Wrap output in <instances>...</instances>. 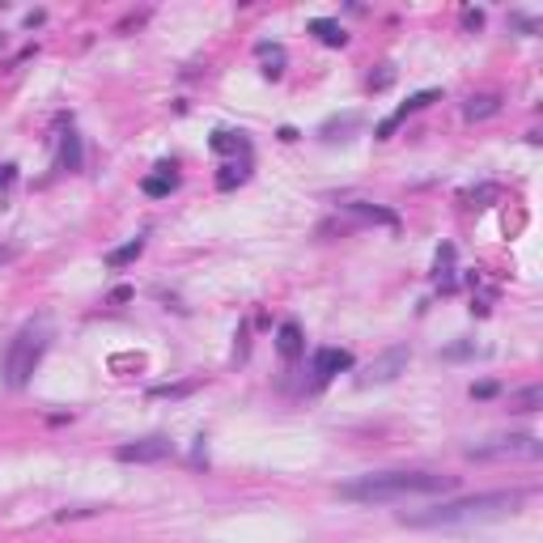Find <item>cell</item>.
<instances>
[{"instance_id": "6da1fadb", "label": "cell", "mask_w": 543, "mask_h": 543, "mask_svg": "<svg viewBox=\"0 0 543 543\" xmlns=\"http://www.w3.org/2000/svg\"><path fill=\"white\" fill-rule=\"evenodd\" d=\"M433 493H454V476H442V471H374V476H357L349 484H340V496L357 501V505H391V501Z\"/></svg>"}, {"instance_id": "7a4b0ae2", "label": "cell", "mask_w": 543, "mask_h": 543, "mask_svg": "<svg viewBox=\"0 0 543 543\" xmlns=\"http://www.w3.org/2000/svg\"><path fill=\"white\" fill-rule=\"evenodd\" d=\"M527 501L522 488L510 493H479V496H463V501H446V505H429L420 513H403V527H476V522H496V518H510L518 513V505Z\"/></svg>"}, {"instance_id": "3957f363", "label": "cell", "mask_w": 543, "mask_h": 543, "mask_svg": "<svg viewBox=\"0 0 543 543\" xmlns=\"http://www.w3.org/2000/svg\"><path fill=\"white\" fill-rule=\"evenodd\" d=\"M47 344H51V327H47V323H43V319L26 323V327L9 340V352H4V383L13 386V391H22V386L30 383V374L39 369Z\"/></svg>"}, {"instance_id": "277c9868", "label": "cell", "mask_w": 543, "mask_h": 543, "mask_svg": "<svg viewBox=\"0 0 543 543\" xmlns=\"http://www.w3.org/2000/svg\"><path fill=\"white\" fill-rule=\"evenodd\" d=\"M543 442L530 437V433H505V437H488L479 446H467V459H479V463H505V459H539Z\"/></svg>"}, {"instance_id": "5b68a950", "label": "cell", "mask_w": 543, "mask_h": 543, "mask_svg": "<svg viewBox=\"0 0 543 543\" xmlns=\"http://www.w3.org/2000/svg\"><path fill=\"white\" fill-rule=\"evenodd\" d=\"M408 361H412V352L403 349V344H395V349H386L378 361H369V369L357 378L361 386H383V383H395L403 369H408Z\"/></svg>"}, {"instance_id": "8992f818", "label": "cell", "mask_w": 543, "mask_h": 543, "mask_svg": "<svg viewBox=\"0 0 543 543\" xmlns=\"http://www.w3.org/2000/svg\"><path fill=\"white\" fill-rule=\"evenodd\" d=\"M170 454H175L170 437H141V442H128V446L115 450L119 463H161V459H170Z\"/></svg>"}, {"instance_id": "52a82bcc", "label": "cell", "mask_w": 543, "mask_h": 543, "mask_svg": "<svg viewBox=\"0 0 543 543\" xmlns=\"http://www.w3.org/2000/svg\"><path fill=\"white\" fill-rule=\"evenodd\" d=\"M344 369H352V352H344V349H319L315 352V361H310V374H315L319 383L336 378V374H344Z\"/></svg>"}, {"instance_id": "ba28073f", "label": "cell", "mask_w": 543, "mask_h": 543, "mask_svg": "<svg viewBox=\"0 0 543 543\" xmlns=\"http://www.w3.org/2000/svg\"><path fill=\"white\" fill-rule=\"evenodd\" d=\"M437 98H442V90H420V94H412V98H408V102H403V107H400V111L391 115V119H386V124H378V136H383V141H386V136H391V132L400 128V124H403V119H408V115H412V111H420V107H429V102H437Z\"/></svg>"}, {"instance_id": "9c48e42d", "label": "cell", "mask_w": 543, "mask_h": 543, "mask_svg": "<svg viewBox=\"0 0 543 543\" xmlns=\"http://www.w3.org/2000/svg\"><path fill=\"white\" fill-rule=\"evenodd\" d=\"M310 34H315L319 43H327V47H344V43H349L344 26H340V22H332V17H315V22H310Z\"/></svg>"}, {"instance_id": "30bf717a", "label": "cell", "mask_w": 543, "mask_h": 543, "mask_svg": "<svg viewBox=\"0 0 543 543\" xmlns=\"http://www.w3.org/2000/svg\"><path fill=\"white\" fill-rule=\"evenodd\" d=\"M276 349H280V357H302L306 349V340H302V327L297 323H280V332H276Z\"/></svg>"}, {"instance_id": "8fae6325", "label": "cell", "mask_w": 543, "mask_h": 543, "mask_svg": "<svg viewBox=\"0 0 543 543\" xmlns=\"http://www.w3.org/2000/svg\"><path fill=\"white\" fill-rule=\"evenodd\" d=\"M158 170H161V175H153V178H144V183H141L144 195H170V192H175L178 178L170 175V170H175V161H161Z\"/></svg>"}, {"instance_id": "7c38bea8", "label": "cell", "mask_w": 543, "mask_h": 543, "mask_svg": "<svg viewBox=\"0 0 543 543\" xmlns=\"http://www.w3.org/2000/svg\"><path fill=\"white\" fill-rule=\"evenodd\" d=\"M496 111H501V98H496V94H479V98H471V102L463 107L467 119H488V115H496Z\"/></svg>"}, {"instance_id": "4fadbf2b", "label": "cell", "mask_w": 543, "mask_h": 543, "mask_svg": "<svg viewBox=\"0 0 543 543\" xmlns=\"http://www.w3.org/2000/svg\"><path fill=\"white\" fill-rule=\"evenodd\" d=\"M539 403H543V391H539V386H522V391H513V395H510V408H513V412H539Z\"/></svg>"}, {"instance_id": "5bb4252c", "label": "cell", "mask_w": 543, "mask_h": 543, "mask_svg": "<svg viewBox=\"0 0 543 543\" xmlns=\"http://www.w3.org/2000/svg\"><path fill=\"white\" fill-rule=\"evenodd\" d=\"M255 56L263 60V65H268V68H263L268 77H280V68H285V47H272V43H259Z\"/></svg>"}, {"instance_id": "9a60e30c", "label": "cell", "mask_w": 543, "mask_h": 543, "mask_svg": "<svg viewBox=\"0 0 543 543\" xmlns=\"http://www.w3.org/2000/svg\"><path fill=\"white\" fill-rule=\"evenodd\" d=\"M212 149L217 153H246V141H242L238 132H217L212 136Z\"/></svg>"}, {"instance_id": "2e32d148", "label": "cell", "mask_w": 543, "mask_h": 543, "mask_svg": "<svg viewBox=\"0 0 543 543\" xmlns=\"http://www.w3.org/2000/svg\"><path fill=\"white\" fill-rule=\"evenodd\" d=\"M144 251V242L141 238H132L128 246H119V251H111V255H107V263H111V268H124V263H132V259L141 255Z\"/></svg>"}, {"instance_id": "e0dca14e", "label": "cell", "mask_w": 543, "mask_h": 543, "mask_svg": "<svg viewBox=\"0 0 543 543\" xmlns=\"http://www.w3.org/2000/svg\"><path fill=\"white\" fill-rule=\"evenodd\" d=\"M60 161H65L68 170H81V141H77V132H68V136H65V149H60Z\"/></svg>"}, {"instance_id": "ac0fdd59", "label": "cell", "mask_w": 543, "mask_h": 543, "mask_svg": "<svg viewBox=\"0 0 543 543\" xmlns=\"http://www.w3.org/2000/svg\"><path fill=\"white\" fill-rule=\"evenodd\" d=\"M149 395H153V400H178V395H192V383H183V386H153Z\"/></svg>"}, {"instance_id": "d6986e66", "label": "cell", "mask_w": 543, "mask_h": 543, "mask_svg": "<svg viewBox=\"0 0 543 543\" xmlns=\"http://www.w3.org/2000/svg\"><path fill=\"white\" fill-rule=\"evenodd\" d=\"M242 178H246V166H225V175L217 178V187H221V192H229V187H234V183H242Z\"/></svg>"}, {"instance_id": "ffe728a7", "label": "cell", "mask_w": 543, "mask_h": 543, "mask_svg": "<svg viewBox=\"0 0 543 543\" xmlns=\"http://www.w3.org/2000/svg\"><path fill=\"white\" fill-rule=\"evenodd\" d=\"M471 352H476V344H454V349H446L442 357H446V361H459V357H471Z\"/></svg>"}, {"instance_id": "44dd1931", "label": "cell", "mask_w": 543, "mask_h": 543, "mask_svg": "<svg viewBox=\"0 0 543 543\" xmlns=\"http://www.w3.org/2000/svg\"><path fill=\"white\" fill-rule=\"evenodd\" d=\"M463 26H467V30H479V26H484V13H479V9H467V13H463Z\"/></svg>"}, {"instance_id": "7402d4cb", "label": "cell", "mask_w": 543, "mask_h": 543, "mask_svg": "<svg viewBox=\"0 0 543 543\" xmlns=\"http://www.w3.org/2000/svg\"><path fill=\"white\" fill-rule=\"evenodd\" d=\"M471 395H476V400H488V395H496V386H493V383H484V386H471Z\"/></svg>"}, {"instance_id": "603a6c76", "label": "cell", "mask_w": 543, "mask_h": 543, "mask_svg": "<svg viewBox=\"0 0 543 543\" xmlns=\"http://www.w3.org/2000/svg\"><path fill=\"white\" fill-rule=\"evenodd\" d=\"M17 259V246H0V263H13Z\"/></svg>"}, {"instance_id": "cb8c5ba5", "label": "cell", "mask_w": 543, "mask_h": 543, "mask_svg": "<svg viewBox=\"0 0 543 543\" xmlns=\"http://www.w3.org/2000/svg\"><path fill=\"white\" fill-rule=\"evenodd\" d=\"M4 183H13V166H0V187Z\"/></svg>"}, {"instance_id": "d4e9b609", "label": "cell", "mask_w": 543, "mask_h": 543, "mask_svg": "<svg viewBox=\"0 0 543 543\" xmlns=\"http://www.w3.org/2000/svg\"><path fill=\"white\" fill-rule=\"evenodd\" d=\"M0 47H4V34H0Z\"/></svg>"}]
</instances>
